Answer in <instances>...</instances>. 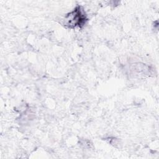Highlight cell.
Listing matches in <instances>:
<instances>
[{
    "instance_id": "6da1fadb",
    "label": "cell",
    "mask_w": 159,
    "mask_h": 159,
    "mask_svg": "<svg viewBox=\"0 0 159 159\" xmlns=\"http://www.w3.org/2000/svg\"><path fill=\"white\" fill-rule=\"evenodd\" d=\"M87 20L85 14L81 9L80 7H77L73 11L70 12L65 18V24L69 27H81L85 24Z\"/></svg>"
}]
</instances>
